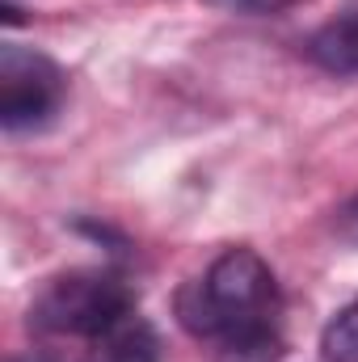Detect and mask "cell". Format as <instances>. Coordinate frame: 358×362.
<instances>
[{"mask_svg":"<svg viewBox=\"0 0 358 362\" xmlns=\"http://www.w3.org/2000/svg\"><path fill=\"white\" fill-rule=\"evenodd\" d=\"M181 325L236 362H266L278 354V282L253 249H224L202 278L178 299Z\"/></svg>","mask_w":358,"mask_h":362,"instance_id":"1","label":"cell"},{"mask_svg":"<svg viewBox=\"0 0 358 362\" xmlns=\"http://www.w3.org/2000/svg\"><path fill=\"white\" fill-rule=\"evenodd\" d=\"M135 320V291L105 270H72L42 286L30 303V325L51 337H105Z\"/></svg>","mask_w":358,"mask_h":362,"instance_id":"2","label":"cell"},{"mask_svg":"<svg viewBox=\"0 0 358 362\" xmlns=\"http://www.w3.org/2000/svg\"><path fill=\"white\" fill-rule=\"evenodd\" d=\"M68 93V76L55 59L34 47L4 42L0 51V122L8 135L47 127Z\"/></svg>","mask_w":358,"mask_h":362,"instance_id":"3","label":"cell"},{"mask_svg":"<svg viewBox=\"0 0 358 362\" xmlns=\"http://www.w3.org/2000/svg\"><path fill=\"white\" fill-rule=\"evenodd\" d=\"M308 55L337 76H358V0H346L337 17L312 34Z\"/></svg>","mask_w":358,"mask_h":362,"instance_id":"4","label":"cell"},{"mask_svg":"<svg viewBox=\"0 0 358 362\" xmlns=\"http://www.w3.org/2000/svg\"><path fill=\"white\" fill-rule=\"evenodd\" d=\"M85 362H161V346L156 333L139 320H127L122 329L97 337V350Z\"/></svg>","mask_w":358,"mask_h":362,"instance_id":"5","label":"cell"},{"mask_svg":"<svg viewBox=\"0 0 358 362\" xmlns=\"http://www.w3.org/2000/svg\"><path fill=\"white\" fill-rule=\"evenodd\" d=\"M321 350L329 362H358V299H350L325 329Z\"/></svg>","mask_w":358,"mask_h":362,"instance_id":"6","label":"cell"},{"mask_svg":"<svg viewBox=\"0 0 358 362\" xmlns=\"http://www.w3.org/2000/svg\"><path fill=\"white\" fill-rule=\"evenodd\" d=\"M337 236L350 240V245H358V194L337 211Z\"/></svg>","mask_w":358,"mask_h":362,"instance_id":"7","label":"cell"},{"mask_svg":"<svg viewBox=\"0 0 358 362\" xmlns=\"http://www.w3.org/2000/svg\"><path fill=\"white\" fill-rule=\"evenodd\" d=\"M228 8H241V13H278V8H291L295 0H219Z\"/></svg>","mask_w":358,"mask_h":362,"instance_id":"8","label":"cell"},{"mask_svg":"<svg viewBox=\"0 0 358 362\" xmlns=\"http://www.w3.org/2000/svg\"><path fill=\"white\" fill-rule=\"evenodd\" d=\"M13 362H51V358H42V354H25V358H13Z\"/></svg>","mask_w":358,"mask_h":362,"instance_id":"9","label":"cell"}]
</instances>
